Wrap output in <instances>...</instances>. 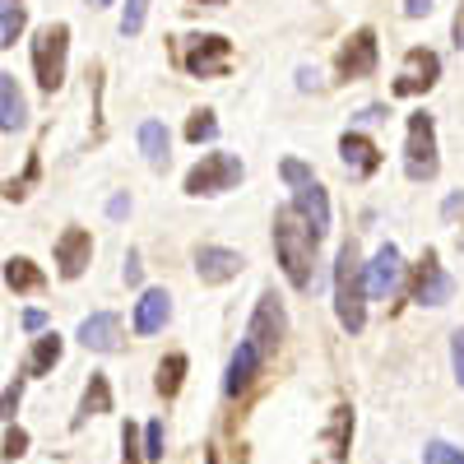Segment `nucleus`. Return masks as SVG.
<instances>
[{
	"label": "nucleus",
	"mask_w": 464,
	"mask_h": 464,
	"mask_svg": "<svg viewBox=\"0 0 464 464\" xmlns=\"http://www.w3.org/2000/svg\"><path fill=\"white\" fill-rule=\"evenodd\" d=\"M441 214H446V218H455V214H464V196H450V200L441 205Z\"/></svg>",
	"instance_id": "38"
},
{
	"label": "nucleus",
	"mask_w": 464,
	"mask_h": 464,
	"mask_svg": "<svg viewBox=\"0 0 464 464\" xmlns=\"http://www.w3.org/2000/svg\"><path fill=\"white\" fill-rule=\"evenodd\" d=\"M422 464H464V450H455L450 441H432L422 450Z\"/></svg>",
	"instance_id": "27"
},
{
	"label": "nucleus",
	"mask_w": 464,
	"mask_h": 464,
	"mask_svg": "<svg viewBox=\"0 0 464 464\" xmlns=\"http://www.w3.org/2000/svg\"><path fill=\"white\" fill-rule=\"evenodd\" d=\"M279 177H284L288 186H312V181H316V177H312V168L297 163V159H284V163H279Z\"/></svg>",
	"instance_id": "29"
},
{
	"label": "nucleus",
	"mask_w": 464,
	"mask_h": 464,
	"mask_svg": "<svg viewBox=\"0 0 464 464\" xmlns=\"http://www.w3.org/2000/svg\"><path fill=\"white\" fill-rule=\"evenodd\" d=\"M214 5H223V0H214Z\"/></svg>",
	"instance_id": "41"
},
{
	"label": "nucleus",
	"mask_w": 464,
	"mask_h": 464,
	"mask_svg": "<svg viewBox=\"0 0 464 464\" xmlns=\"http://www.w3.org/2000/svg\"><path fill=\"white\" fill-rule=\"evenodd\" d=\"M93 5H107V0H93Z\"/></svg>",
	"instance_id": "40"
},
{
	"label": "nucleus",
	"mask_w": 464,
	"mask_h": 464,
	"mask_svg": "<svg viewBox=\"0 0 464 464\" xmlns=\"http://www.w3.org/2000/svg\"><path fill=\"white\" fill-rule=\"evenodd\" d=\"M450 293H455V279L437 265V251H422V260L413 265V302L441 306V302H450Z\"/></svg>",
	"instance_id": "8"
},
{
	"label": "nucleus",
	"mask_w": 464,
	"mask_h": 464,
	"mask_svg": "<svg viewBox=\"0 0 464 464\" xmlns=\"http://www.w3.org/2000/svg\"><path fill=\"white\" fill-rule=\"evenodd\" d=\"M28 126V102L10 74H0V130H24Z\"/></svg>",
	"instance_id": "19"
},
{
	"label": "nucleus",
	"mask_w": 464,
	"mask_h": 464,
	"mask_svg": "<svg viewBox=\"0 0 464 464\" xmlns=\"http://www.w3.org/2000/svg\"><path fill=\"white\" fill-rule=\"evenodd\" d=\"M144 459H163V422H149L144 428Z\"/></svg>",
	"instance_id": "30"
},
{
	"label": "nucleus",
	"mask_w": 464,
	"mask_h": 464,
	"mask_svg": "<svg viewBox=\"0 0 464 464\" xmlns=\"http://www.w3.org/2000/svg\"><path fill=\"white\" fill-rule=\"evenodd\" d=\"M168 316H172V297H168L163 288H149V293L135 302V330H140V334H159V330L168 325Z\"/></svg>",
	"instance_id": "17"
},
{
	"label": "nucleus",
	"mask_w": 464,
	"mask_h": 464,
	"mask_svg": "<svg viewBox=\"0 0 464 464\" xmlns=\"http://www.w3.org/2000/svg\"><path fill=\"white\" fill-rule=\"evenodd\" d=\"M275 251H279V265H284V275L293 288H312L316 279V237H312V227H306L293 209H279L275 214Z\"/></svg>",
	"instance_id": "1"
},
{
	"label": "nucleus",
	"mask_w": 464,
	"mask_h": 464,
	"mask_svg": "<svg viewBox=\"0 0 464 464\" xmlns=\"http://www.w3.org/2000/svg\"><path fill=\"white\" fill-rule=\"evenodd\" d=\"M65 47H70L65 24H47V28L33 33V70H37V84L47 93H56L61 80H65Z\"/></svg>",
	"instance_id": "3"
},
{
	"label": "nucleus",
	"mask_w": 464,
	"mask_h": 464,
	"mask_svg": "<svg viewBox=\"0 0 464 464\" xmlns=\"http://www.w3.org/2000/svg\"><path fill=\"white\" fill-rule=\"evenodd\" d=\"M19 400H24V385L14 381V385H5V391H0V418H14V409H19Z\"/></svg>",
	"instance_id": "31"
},
{
	"label": "nucleus",
	"mask_w": 464,
	"mask_h": 464,
	"mask_svg": "<svg viewBox=\"0 0 464 464\" xmlns=\"http://www.w3.org/2000/svg\"><path fill=\"white\" fill-rule=\"evenodd\" d=\"M196 269L205 284H227L242 275V256L237 251H223V246H200L196 251Z\"/></svg>",
	"instance_id": "14"
},
{
	"label": "nucleus",
	"mask_w": 464,
	"mask_h": 464,
	"mask_svg": "<svg viewBox=\"0 0 464 464\" xmlns=\"http://www.w3.org/2000/svg\"><path fill=\"white\" fill-rule=\"evenodd\" d=\"M24 450H28V432H24V428H10V432H5V450H0V455H5V459H19Z\"/></svg>",
	"instance_id": "32"
},
{
	"label": "nucleus",
	"mask_w": 464,
	"mask_h": 464,
	"mask_svg": "<svg viewBox=\"0 0 464 464\" xmlns=\"http://www.w3.org/2000/svg\"><path fill=\"white\" fill-rule=\"evenodd\" d=\"M450 33H455V47H464V0H459V10H455V24H450Z\"/></svg>",
	"instance_id": "35"
},
{
	"label": "nucleus",
	"mask_w": 464,
	"mask_h": 464,
	"mask_svg": "<svg viewBox=\"0 0 464 464\" xmlns=\"http://www.w3.org/2000/svg\"><path fill=\"white\" fill-rule=\"evenodd\" d=\"M400 269H404L400 251H395V246H381V251L372 256V265H362V288H367V297H391V293L400 288Z\"/></svg>",
	"instance_id": "10"
},
{
	"label": "nucleus",
	"mask_w": 464,
	"mask_h": 464,
	"mask_svg": "<svg viewBox=\"0 0 464 464\" xmlns=\"http://www.w3.org/2000/svg\"><path fill=\"white\" fill-rule=\"evenodd\" d=\"M181 376H186V358H181V353H168L163 367H159V395H163V400H172V395L181 391Z\"/></svg>",
	"instance_id": "25"
},
{
	"label": "nucleus",
	"mask_w": 464,
	"mask_h": 464,
	"mask_svg": "<svg viewBox=\"0 0 464 464\" xmlns=\"http://www.w3.org/2000/svg\"><path fill=\"white\" fill-rule=\"evenodd\" d=\"M334 312H339V325L348 334H358L367 325V288H362V260H358V246L343 242L339 256H334Z\"/></svg>",
	"instance_id": "2"
},
{
	"label": "nucleus",
	"mask_w": 464,
	"mask_h": 464,
	"mask_svg": "<svg viewBox=\"0 0 464 464\" xmlns=\"http://www.w3.org/2000/svg\"><path fill=\"white\" fill-rule=\"evenodd\" d=\"M339 153H343V168L353 172V177H372V172L381 168V149H376L367 135H358V130H348V135L339 140Z\"/></svg>",
	"instance_id": "15"
},
{
	"label": "nucleus",
	"mask_w": 464,
	"mask_h": 464,
	"mask_svg": "<svg viewBox=\"0 0 464 464\" xmlns=\"http://www.w3.org/2000/svg\"><path fill=\"white\" fill-rule=\"evenodd\" d=\"M404 172L413 181H432L437 177V126L428 111L409 116V144H404Z\"/></svg>",
	"instance_id": "4"
},
{
	"label": "nucleus",
	"mask_w": 464,
	"mask_h": 464,
	"mask_svg": "<svg viewBox=\"0 0 464 464\" xmlns=\"http://www.w3.org/2000/svg\"><path fill=\"white\" fill-rule=\"evenodd\" d=\"M284 306H279V297L275 293H265L260 302H256V316H251V325H246V343L256 348L260 358H269L279 348V339H284Z\"/></svg>",
	"instance_id": "7"
},
{
	"label": "nucleus",
	"mask_w": 464,
	"mask_h": 464,
	"mask_svg": "<svg viewBox=\"0 0 464 464\" xmlns=\"http://www.w3.org/2000/svg\"><path fill=\"white\" fill-rule=\"evenodd\" d=\"M24 325H28V330H43L47 316H43V312H24Z\"/></svg>",
	"instance_id": "39"
},
{
	"label": "nucleus",
	"mask_w": 464,
	"mask_h": 464,
	"mask_svg": "<svg viewBox=\"0 0 464 464\" xmlns=\"http://www.w3.org/2000/svg\"><path fill=\"white\" fill-rule=\"evenodd\" d=\"M376 70V33L372 28H358L353 43L339 52V74L343 80H362V74Z\"/></svg>",
	"instance_id": "13"
},
{
	"label": "nucleus",
	"mask_w": 464,
	"mask_h": 464,
	"mask_svg": "<svg viewBox=\"0 0 464 464\" xmlns=\"http://www.w3.org/2000/svg\"><path fill=\"white\" fill-rule=\"evenodd\" d=\"M93 256V237L84 227H65L56 237V265H61V279H80L84 265Z\"/></svg>",
	"instance_id": "11"
},
{
	"label": "nucleus",
	"mask_w": 464,
	"mask_h": 464,
	"mask_svg": "<svg viewBox=\"0 0 464 464\" xmlns=\"http://www.w3.org/2000/svg\"><path fill=\"white\" fill-rule=\"evenodd\" d=\"M80 343L93 348V353H111L116 343H121V321H116L111 312H98L80 325Z\"/></svg>",
	"instance_id": "18"
},
{
	"label": "nucleus",
	"mask_w": 464,
	"mask_h": 464,
	"mask_svg": "<svg viewBox=\"0 0 464 464\" xmlns=\"http://www.w3.org/2000/svg\"><path fill=\"white\" fill-rule=\"evenodd\" d=\"M140 153H144V163L153 172L168 168V130H163V121H144L140 126Z\"/></svg>",
	"instance_id": "20"
},
{
	"label": "nucleus",
	"mask_w": 464,
	"mask_h": 464,
	"mask_svg": "<svg viewBox=\"0 0 464 464\" xmlns=\"http://www.w3.org/2000/svg\"><path fill=\"white\" fill-rule=\"evenodd\" d=\"M293 214L312 227V237L321 242L325 237V227H330V196L312 181V186H297V196H293Z\"/></svg>",
	"instance_id": "12"
},
{
	"label": "nucleus",
	"mask_w": 464,
	"mask_h": 464,
	"mask_svg": "<svg viewBox=\"0 0 464 464\" xmlns=\"http://www.w3.org/2000/svg\"><path fill=\"white\" fill-rule=\"evenodd\" d=\"M450 362H455V376H459V385H464V330L450 334Z\"/></svg>",
	"instance_id": "33"
},
{
	"label": "nucleus",
	"mask_w": 464,
	"mask_h": 464,
	"mask_svg": "<svg viewBox=\"0 0 464 464\" xmlns=\"http://www.w3.org/2000/svg\"><path fill=\"white\" fill-rule=\"evenodd\" d=\"M144 14H149V0H126V14H121V33L135 37L144 28Z\"/></svg>",
	"instance_id": "28"
},
{
	"label": "nucleus",
	"mask_w": 464,
	"mask_h": 464,
	"mask_svg": "<svg viewBox=\"0 0 464 464\" xmlns=\"http://www.w3.org/2000/svg\"><path fill=\"white\" fill-rule=\"evenodd\" d=\"M107 214H111V218H121V214H130V196H116V200L107 205Z\"/></svg>",
	"instance_id": "36"
},
{
	"label": "nucleus",
	"mask_w": 464,
	"mask_h": 464,
	"mask_svg": "<svg viewBox=\"0 0 464 464\" xmlns=\"http://www.w3.org/2000/svg\"><path fill=\"white\" fill-rule=\"evenodd\" d=\"M126 284H140V251L126 256Z\"/></svg>",
	"instance_id": "34"
},
{
	"label": "nucleus",
	"mask_w": 464,
	"mask_h": 464,
	"mask_svg": "<svg viewBox=\"0 0 464 464\" xmlns=\"http://www.w3.org/2000/svg\"><path fill=\"white\" fill-rule=\"evenodd\" d=\"M437 74H441V61H437V52H422V47H413V52L404 56L400 80H395V98L428 93V89L437 84Z\"/></svg>",
	"instance_id": "9"
},
{
	"label": "nucleus",
	"mask_w": 464,
	"mask_h": 464,
	"mask_svg": "<svg viewBox=\"0 0 464 464\" xmlns=\"http://www.w3.org/2000/svg\"><path fill=\"white\" fill-rule=\"evenodd\" d=\"M428 10H432V0H404V14H413V19L428 14Z\"/></svg>",
	"instance_id": "37"
},
{
	"label": "nucleus",
	"mask_w": 464,
	"mask_h": 464,
	"mask_svg": "<svg viewBox=\"0 0 464 464\" xmlns=\"http://www.w3.org/2000/svg\"><path fill=\"white\" fill-rule=\"evenodd\" d=\"M218 135V121H214V111H196V116H190V121H186V140L190 144H200V140H214Z\"/></svg>",
	"instance_id": "26"
},
{
	"label": "nucleus",
	"mask_w": 464,
	"mask_h": 464,
	"mask_svg": "<svg viewBox=\"0 0 464 464\" xmlns=\"http://www.w3.org/2000/svg\"><path fill=\"white\" fill-rule=\"evenodd\" d=\"M242 181V159L237 153H205V159L186 172V196H218Z\"/></svg>",
	"instance_id": "5"
},
{
	"label": "nucleus",
	"mask_w": 464,
	"mask_h": 464,
	"mask_svg": "<svg viewBox=\"0 0 464 464\" xmlns=\"http://www.w3.org/2000/svg\"><path fill=\"white\" fill-rule=\"evenodd\" d=\"M260 362H265V358H260V353H256V348H251V343L242 339V343H237V353H232V362H227V376H223V391H227L232 400H237V395L246 391V385L256 381V372H260Z\"/></svg>",
	"instance_id": "16"
},
{
	"label": "nucleus",
	"mask_w": 464,
	"mask_h": 464,
	"mask_svg": "<svg viewBox=\"0 0 464 464\" xmlns=\"http://www.w3.org/2000/svg\"><path fill=\"white\" fill-rule=\"evenodd\" d=\"M93 413H111V385H107L102 372L89 376V391L80 400V418H93Z\"/></svg>",
	"instance_id": "22"
},
{
	"label": "nucleus",
	"mask_w": 464,
	"mask_h": 464,
	"mask_svg": "<svg viewBox=\"0 0 464 464\" xmlns=\"http://www.w3.org/2000/svg\"><path fill=\"white\" fill-rule=\"evenodd\" d=\"M5 284L14 288V293H43L47 288V275L37 269L28 256H14L10 265H5Z\"/></svg>",
	"instance_id": "21"
},
{
	"label": "nucleus",
	"mask_w": 464,
	"mask_h": 464,
	"mask_svg": "<svg viewBox=\"0 0 464 464\" xmlns=\"http://www.w3.org/2000/svg\"><path fill=\"white\" fill-rule=\"evenodd\" d=\"M56 362H61V339L56 334H43V339L33 343V353H28V376H47Z\"/></svg>",
	"instance_id": "23"
},
{
	"label": "nucleus",
	"mask_w": 464,
	"mask_h": 464,
	"mask_svg": "<svg viewBox=\"0 0 464 464\" xmlns=\"http://www.w3.org/2000/svg\"><path fill=\"white\" fill-rule=\"evenodd\" d=\"M181 65L190 74H200V80L227 74L232 70V43L218 33H196V37H186V47H181Z\"/></svg>",
	"instance_id": "6"
},
{
	"label": "nucleus",
	"mask_w": 464,
	"mask_h": 464,
	"mask_svg": "<svg viewBox=\"0 0 464 464\" xmlns=\"http://www.w3.org/2000/svg\"><path fill=\"white\" fill-rule=\"evenodd\" d=\"M24 0H0V47H14L24 33Z\"/></svg>",
	"instance_id": "24"
}]
</instances>
